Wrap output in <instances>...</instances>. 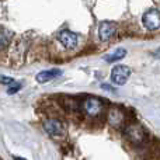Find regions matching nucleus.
Masks as SVG:
<instances>
[{"mask_svg":"<svg viewBox=\"0 0 160 160\" xmlns=\"http://www.w3.org/2000/svg\"><path fill=\"white\" fill-rule=\"evenodd\" d=\"M61 75H62L61 69H49V70H42V72H39L35 79L38 83H47V82H51L52 79H56Z\"/></svg>","mask_w":160,"mask_h":160,"instance_id":"7","label":"nucleus"},{"mask_svg":"<svg viewBox=\"0 0 160 160\" xmlns=\"http://www.w3.org/2000/svg\"><path fill=\"white\" fill-rule=\"evenodd\" d=\"M10 37H11V32H7L4 28H0V45H6V44H7Z\"/></svg>","mask_w":160,"mask_h":160,"instance_id":"9","label":"nucleus"},{"mask_svg":"<svg viewBox=\"0 0 160 160\" xmlns=\"http://www.w3.org/2000/svg\"><path fill=\"white\" fill-rule=\"evenodd\" d=\"M125 55H127V49L125 48H119V49L114 51L112 53H110V55L104 56V59L107 62H117V61H121L122 58H125Z\"/></svg>","mask_w":160,"mask_h":160,"instance_id":"8","label":"nucleus"},{"mask_svg":"<svg viewBox=\"0 0 160 160\" xmlns=\"http://www.w3.org/2000/svg\"><path fill=\"white\" fill-rule=\"evenodd\" d=\"M143 25L150 31H155L160 27V11L158 8H149L142 17Z\"/></svg>","mask_w":160,"mask_h":160,"instance_id":"3","label":"nucleus"},{"mask_svg":"<svg viewBox=\"0 0 160 160\" xmlns=\"http://www.w3.org/2000/svg\"><path fill=\"white\" fill-rule=\"evenodd\" d=\"M10 86H11V87H8V90H7L8 94H13V93H16L17 90H20V84H18V83L14 82L13 84H10Z\"/></svg>","mask_w":160,"mask_h":160,"instance_id":"11","label":"nucleus"},{"mask_svg":"<svg viewBox=\"0 0 160 160\" xmlns=\"http://www.w3.org/2000/svg\"><path fill=\"white\" fill-rule=\"evenodd\" d=\"M0 83H3V84H6V86H10V84H13V83H14V80L11 79V78L0 76Z\"/></svg>","mask_w":160,"mask_h":160,"instance_id":"10","label":"nucleus"},{"mask_svg":"<svg viewBox=\"0 0 160 160\" xmlns=\"http://www.w3.org/2000/svg\"><path fill=\"white\" fill-rule=\"evenodd\" d=\"M131 76V68L125 66V65H117L111 70V80L115 83L117 86H122L127 83V80Z\"/></svg>","mask_w":160,"mask_h":160,"instance_id":"2","label":"nucleus"},{"mask_svg":"<svg viewBox=\"0 0 160 160\" xmlns=\"http://www.w3.org/2000/svg\"><path fill=\"white\" fill-rule=\"evenodd\" d=\"M14 160H25V159H22V158H14Z\"/></svg>","mask_w":160,"mask_h":160,"instance_id":"12","label":"nucleus"},{"mask_svg":"<svg viewBox=\"0 0 160 160\" xmlns=\"http://www.w3.org/2000/svg\"><path fill=\"white\" fill-rule=\"evenodd\" d=\"M44 129L51 136H62L65 133V124L59 119H47L44 122Z\"/></svg>","mask_w":160,"mask_h":160,"instance_id":"4","label":"nucleus"},{"mask_svg":"<svg viewBox=\"0 0 160 160\" xmlns=\"http://www.w3.org/2000/svg\"><path fill=\"white\" fill-rule=\"evenodd\" d=\"M59 41L66 49H73L78 45V35L75 32H72V31L65 30L59 34Z\"/></svg>","mask_w":160,"mask_h":160,"instance_id":"6","label":"nucleus"},{"mask_svg":"<svg viewBox=\"0 0 160 160\" xmlns=\"http://www.w3.org/2000/svg\"><path fill=\"white\" fill-rule=\"evenodd\" d=\"M82 110L84 115H87L88 118H98L104 111V105H102L101 100L96 98V97H88L83 101Z\"/></svg>","mask_w":160,"mask_h":160,"instance_id":"1","label":"nucleus"},{"mask_svg":"<svg viewBox=\"0 0 160 160\" xmlns=\"http://www.w3.org/2000/svg\"><path fill=\"white\" fill-rule=\"evenodd\" d=\"M117 25L111 21H102L98 27V35L101 41H108L111 37L115 34Z\"/></svg>","mask_w":160,"mask_h":160,"instance_id":"5","label":"nucleus"}]
</instances>
